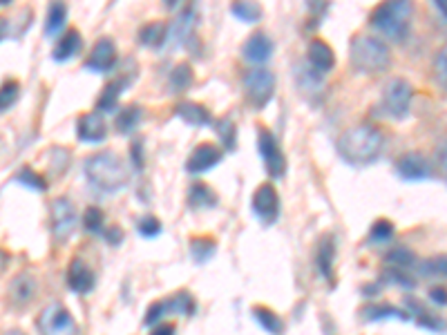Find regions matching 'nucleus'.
<instances>
[{
  "label": "nucleus",
  "mask_w": 447,
  "mask_h": 335,
  "mask_svg": "<svg viewBox=\"0 0 447 335\" xmlns=\"http://www.w3.org/2000/svg\"><path fill=\"white\" fill-rule=\"evenodd\" d=\"M338 154L352 165H369L373 161H378L385 148V137L378 128H373L369 123L356 125L352 130L340 135L335 143Z\"/></svg>",
  "instance_id": "f257e3e1"
},
{
  "label": "nucleus",
  "mask_w": 447,
  "mask_h": 335,
  "mask_svg": "<svg viewBox=\"0 0 447 335\" xmlns=\"http://www.w3.org/2000/svg\"><path fill=\"white\" fill-rule=\"evenodd\" d=\"M83 172H86L90 186L105 195H114L128 184L126 165L114 152L92 154V157H88L86 163H83Z\"/></svg>",
  "instance_id": "f03ea898"
},
{
  "label": "nucleus",
  "mask_w": 447,
  "mask_h": 335,
  "mask_svg": "<svg viewBox=\"0 0 447 335\" xmlns=\"http://www.w3.org/2000/svg\"><path fill=\"white\" fill-rule=\"evenodd\" d=\"M352 63L360 74H380L392 63V52L385 41L373 36H356L352 41Z\"/></svg>",
  "instance_id": "7ed1b4c3"
},
{
  "label": "nucleus",
  "mask_w": 447,
  "mask_h": 335,
  "mask_svg": "<svg viewBox=\"0 0 447 335\" xmlns=\"http://www.w3.org/2000/svg\"><path fill=\"white\" fill-rule=\"evenodd\" d=\"M409 16H412V5L394 0V3H382L373 9L369 22L389 41L403 43L409 32Z\"/></svg>",
  "instance_id": "20e7f679"
},
{
  "label": "nucleus",
  "mask_w": 447,
  "mask_h": 335,
  "mask_svg": "<svg viewBox=\"0 0 447 335\" xmlns=\"http://www.w3.org/2000/svg\"><path fill=\"white\" fill-rule=\"evenodd\" d=\"M412 99H414V88L409 86L405 78H394V81H389V86L382 92L380 110L389 118L403 121V118L409 116V105H412Z\"/></svg>",
  "instance_id": "39448f33"
},
{
  "label": "nucleus",
  "mask_w": 447,
  "mask_h": 335,
  "mask_svg": "<svg viewBox=\"0 0 447 335\" xmlns=\"http://www.w3.org/2000/svg\"><path fill=\"white\" fill-rule=\"evenodd\" d=\"M39 331L41 335H79L76 320L58 302L43 308V313L39 315Z\"/></svg>",
  "instance_id": "423d86ee"
},
{
  "label": "nucleus",
  "mask_w": 447,
  "mask_h": 335,
  "mask_svg": "<svg viewBox=\"0 0 447 335\" xmlns=\"http://www.w3.org/2000/svg\"><path fill=\"white\" fill-rule=\"evenodd\" d=\"M244 90H246V97L248 101L255 105V107H264L271 99H273V92H275V76L271 74L269 69H251L244 74Z\"/></svg>",
  "instance_id": "0eeeda50"
},
{
  "label": "nucleus",
  "mask_w": 447,
  "mask_h": 335,
  "mask_svg": "<svg viewBox=\"0 0 447 335\" xmlns=\"http://www.w3.org/2000/svg\"><path fill=\"white\" fill-rule=\"evenodd\" d=\"M258 152L264 161V168H267V172L275 179H280L286 172V159L277 146V139L273 137V132H269L267 128H260L258 132Z\"/></svg>",
  "instance_id": "6e6552de"
},
{
  "label": "nucleus",
  "mask_w": 447,
  "mask_h": 335,
  "mask_svg": "<svg viewBox=\"0 0 447 335\" xmlns=\"http://www.w3.org/2000/svg\"><path fill=\"white\" fill-rule=\"evenodd\" d=\"M76 228V210L67 197H58L52 203V233L58 242H67Z\"/></svg>",
  "instance_id": "1a4fd4ad"
},
{
  "label": "nucleus",
  "mask_w": 447,
  "mask_h": 335,
  "mask_svg": "<svg viewBox=\"0 0 447 335\" xmlns=\"http://www.w3.org/2000/svg\"><path fill=\"white\" fill-rule=\"evenodd\" d=\"M253 212L262 224H275L280 217V195L271 184H262L253 195Z\"/></svg>",
  "instance_id": "9d476101"
},
{
  "label": "nucleus",
  "mask_w": 447,
  "mask_h": 335,
  "mask_svg": "<svg viewBox=\"0 0 447 335\" xmlns=\"http://www.w3.org/2000/svg\"><path fill=\"white\" fill-rule=\"evenodd\" d=\"M222 157H224V150L220 146H215V143H199V146L190 152V157L186 161V170L190 175L208 172L222 161Z\"/></svg>",
  "instance_id": "9b49d317"
},
{
  "label": "nucleus",
  "mask_w": 447,
  "mask_h": 335,
  "mask_svg": "<svg viewBox=\"0 0 447 335\" xmlns=\"http://www.w3.org/2000/svg\"><path fill=\"white\" fill-rule=\"evenodd\" d=\"M396 172L405 182H422L432 175V163L425 154L420 152H407L396 161Z\"/></svg>",
  "instance_id": "f8f14e48"
},
{
  "label": "nucleus",
  "mask_w": 447,
  "mask_h": 335,
  "mask_svg": "<svg viewBox=\"0 0 447 335\" xmlns=\"http://www.w3.org/2000/svg\"><path fill=\"white\" fill-rule=\"evenodd\" d=\"M76 137L83 143H103L107 137L105 121L99 112H88L76 121Z\"/></svg>",
  "instance_id": "ddd939ff"
},
{
  "label": "nucleus",
  "mask_w": 447,
  "mask_h": 335,
  "mask_svg": "<svg viewBox=\"0 0 447 335\" xmlns=\"http://www.w3.org/2000/svg\"><path fill=\"white\" fill-rule=\"evenodd\" d=\"M94 284H96V278H94V273L92 268L86 264L83 259H72L69 261V266H67V286L74 293H81V295H86L94 289Z\"/></svg>",
  "instance_id": "4468645a"
},
{
  "label": "nucleus",
  "mask_w": 447,
  "mask_h": 335,
  "mask_svg": "<svg viewBox=\"0 0 447 335\" xmlns=\"http://www.w3.org/2000/svg\"><path fill=\"white\" fill-rule=\"evenodd\" d=\"M114 63H116V47H114V43L110 39H101L99 43L94 45L92 54L88 56L86 67L103 74V71H110L114 67Z\"/></svg>",
  "instance_id": "2eb2a0df"
},
{
  "label": "nucleus",
  "mask_w": 447,
  "mask_h": 335,
  "mask_svg": "<svg viewBox=\"0 0 447 335\" xmlns=\"http://www.w3.org/2000/svg\"><path fill=\"white\" fill-rule=\"evenodd\" d=\"M36 297V280L29 273H20L18 278H14V282L9 284V293L7 300L14 308H22L27 306Z\"/></svg>",
  "instance_id": "dca6fc26"
},
{
  "label": "nucleus",
  "mask_w": 447,
  "mask_h": 335,
  "mask_svg": "<svg viewBox=\"0 0 447 335\" xmlns=\"http://www.w3.org/2000/svg\"><path fill=\"white\" fill-rule=\"evenodd\" d=\"M273 41L267 34H253L251 39L241 47V56L246 58L248 63H267L273 56Z\"/></svg>",
  "instance_id": "f3484780"
},
{
  "label": "nucleus",
  "mask_w": 447,
  "mask_h": 335,
  "mask_svg": "<svg viewBox=\"0 0 447 335\" xmlns=\"http://www.w3.org/2000/svg\"><path fill=\"white\" fill-rule=\"evenodd\" d=\"M175 112L177 116L181 118L184 123L192 125V128H206L213 123V116H211V110L206 105H201V103H195V101H184V103H179L175 107Z\"/></svg>",
  "instance_id": "a211bd4d"
},
{
  "label": "nucleus",
  "mask_w": 447,
  "mask_h": 335,
  "mask_svg": "<svg viewBox=\"0 0 447 335\" xmlns=\"http://www.w3.org/2000/svg\"><path fill=\"white\" fill-rule=\"evenodd\" d=\"M309 63L313 69H318L320 74H327V71L335 67V54L324 41L313 39L309 43Z\"/></svg>",
  "instance_id": "6ab92c4d"
},
{
  "label": "nucleus",
  "mask_w": 447,
  "mask_h": 335,
  "mask_svg": "<svg viewBox=\"0 0 447 335\" xmlns=\"http://www.w3.org/2000/svg\"><path fill=\"white\" fill-rule=\"evenodd\" d=\"M81 47H83V36L79 29H67L63 34V39L58 41V45L54 47V61L56 63H65L69 61V58H74L79 52H81Z\"/></svg>",
  "instance_id": "aec40b11"
},
{
  "label": "nucleus",
  "mask_w": 447,
  "mask_h": 335,
  "mask_svg": "<svg viewBox=\"0 0 447 335\" xmlns=\"http://www.w3.org/2000/svg\"><path fill=\"white\" fill-rule=\"evenodd\" d=\"M333 261H335V242H333L331 235H327V237H322L320 244H318L316 266H318L322 278L329 280V282H333Z\"/></svg>",
  "instance_id": "412c9836"
},
{
  "label": "nucleus",
  "mask_w": 447,
  "mask_h": 335,
  "mask_svg": "<svg viewBox=\"0 0 447 335\" xmlns=\"http://www.w3.org/2000/svg\"><path fill=\"white\" fill-rule=\"evenodd\" d=\"M130 86V78H119V81H112L107 83V86L103 88L101 97L96 99V112H114V107L121 99V94H124V90Z\"/></svg>",
  "instance_id": "4be33fe9"
},
{
  "label": "nucleus",
  "mask_w": 447,
  "mask_h": 335,
  "mask_svg": "<svg viewBox=\"0 0 447 335\" xmlns=\"http://www.w3.org/2000/svg\"><path fill=\"white\" fill-rule=\"evenodd\" d=\"M143 118V110L139 105H126L121 107V110L116 112V118H114V128L119 135H132L135 130L139 128Z\"/></svg>",
  "instance_id": "5701e85b"
},
{
  "label": "nucleus",
  "mask_w": 447,
  "mask_h": 335,
  "mask_svg": "<svg viewBox=\"0 0 447 335\" xmlns=\"http://www.w3.org/2000/svg\"><path fill=\"white\" fill-rule=\"evenodd\" d=\"M407 304V313H409V317H416V322H418V327H422V329H429V331H434V333H443L445 331V327H443V320H439V317H434L429 310L422 306L420 302H416V300H407L405 302Z\"/></svg>",
  "instance_id": "b1692460"
},
{
  "label": "nucleus",
  "mask_w": 447,
  "mask_h": 335,
  "mask_svg": "<svg viewBox=\"0 0 447 335\" xmlns=\"http://www.w3.org/2000/svg\"><path fill=\"white\" fill-rule=\"evenodd\" d=\"M362 317L369 320V322H382V320H403V322H409L412 317H409V313L405 308H396L392 304H376V306H367L365 313H362Z\"/></svg>",
  "instance_id": "393cba45"
},
{
  "label": "nucleus",
  "mask_w": 447,
  "mask_h": 335,
  "mask_svg": "<svg viewBox=\"0 0 447 335\" xmlns=\"http://www.w3.org/2000/svg\"><path fill=\"white\" fill-rule=\"evenodd\" d=\"M195 25V9L192 7H188V9H184L181 11V14L177 16V20L173 22L171 27H168V36H166V41H184V39H188V34H190V27Z\"/></svg>",
  "instance_id": "a878e982"
},
{
  "label": "nucleus",
  "mask_w": 447,
  "mask_h": 335,
  "mask_svg": "<svg viewBox=\"0 0 447 335\" xmlns=\"http://www.w3.org/2000/svg\"><path fill=\"white\" fill-rule=\"evenodd\" d=\"M253 317H255L258 324L267 333H271V335H282L284 333L282 317L277 313H273V310L267 308V306H255V308H253Z\"/></svg>",
  "instance_id": "bb28decb"
},
{
  "label": "nucleus",
  "mask_w": 447,
  "mask_h": 335,
  "mask_svg": "<svg viewBox=\"0 0 447 335\" xmlns=\"http://www.w3.org/2000/svg\"><path fill=\"white\" fill-rule=\"evenodd\" d=\"M188 206L190 208H215L217 195L206 184H192L188 190Z\"/></svg>",
  "instance_id": "cd10ccee"
},
{
  "label": "nucleus",
  "mask_w": 447,
  "mask_h": 335,
  "mask_svg": "<svg viewBox=\"0 0 447 335\" xmlns=\"http://www.w3.org/2000/svg\"><path fill=\"white\" fill-rule=\"evenodd\" d=\"M166 306H168V313H181V315H195V310H197L195 297H192L188 291H179L173 297H168Z\"/></svg>",
  "instance_id": "c85d7f7f"
},
{
  "label": "nucleus",
  "mask_w": 447,
  "mask_h": 335,
  "mask_svg": "<svg viewBox=\"0 0 447 335\" xmlns=\"http://www.w3.org/2000/svg\"><path fill=\"white\" fill-rule=\"evenodd\" d=\"M166 36H168V27L164 22H148V25H143L139 29V41L146 47H161L166 43Z\"/></svg>",
  "instance_id": "c756f323"
},
{
  "label": "nucleus",
  "mask_w": 447,
  "mask_h": 335,
  "mask_svg": "<svg viewBox=\"0 0 447 335\" xmlns=\"http://www.w3.org/2000/svg\"><path fill=\"white\" fill-rule=\"evenodd\" d=\"M217 253V242L211 237H197L190 242V257L197 261V264H206L208 259Z\"/></svg>",
  "instance_id": "7c9ffc66"
},
{
  "label": "nucleus",
  "mask_w": 447,
  "mask_h": 335,
  "mask_svg": "<svg viewBox=\"0 0 447 335\" xmlns=\"http://www.w3.org/2000/svg\"><path fill=\"white\" fill-rule=\"evenodd\" d=\"M65 18H67V7L63 3H52L50 9H47V20H45V34L56 36L65 25Z\"/></svg>",
  "instance_id": "2f4dec72"
},
{
  "label": "nucleus",
  "mask_w": 447,
  "mask_h": 335,
  "mask_svg": "<svg viewBox=\"0 0 447 335\" xmlns=\"http://www.w3.org/2000/svg\"><path fill=\"white\" fill-rule=\"evenodd\" d=\"M192 86V67L188 63H179L175 65V69L171 71V90L175 94L186 92Z\"/></svg>",
  "instance_id": "473e14b6"
},
{
  "label": "nucleus",
  "mask_w": 447,
  "mask_h": 335,
  "mask_svg": "<svg viewBox=\"0 0 447 335\" xmlns=\"http://www.w3.org/2000/svg\"><path fill=\"white\" fill-rule=\"evenodd\" d=\"M396 235V228L389 219H378L373 221V226L369 228V242L371 244H385Z\"/></svg>",
  "instance_id": "72a5a7b5"
},
{
  "label": "nucleus",
  "mask_w": 447,
  "mask_h": 335,
  "mask_svg": "<svg viewBox=\"0 0 447 335\" xmlns=\"http://www.w3.org/2000/svg\"><path fill=\"white\" fill-rule=\"evenodd\" d=\"M385 259H387V264H392L398 271H407L409 266L416 264V255L409 248H394V250H389Z\"/></svg>",
  "instance_id": "f704fd0d"
},
{
  "label": "nucleus",
  "mask_w": 447,
  "mask_h": 335,
  "mask_svg": "<svg viewBox=\"0 0 447 335\" xmlns=\"http://www.w3.org/2000/svg\"><path fill=\"white\" fill-rule=\"evenodd\" d=\"M14 182L22 184V186H27V188H34V190H39V193H43V190H47V182H45V177L39 175L36 170H32V168H22V170L16 175Z\"/></svg>",
  "instance_id": "c9c22d12"
},
{
  "label": "nucleus",
  "mask_w": 447,
  "mask_h": 335,
  "mask_svg": "<svg viewBox=\"0 0 447 335\" xmlns=\"http://www.w3.org/2000/svg\"><path fill=\"white\" fill-rule=\"evenodd\" d=\"M233 16H237L244 22H258L262 18V7L258 3H235L231 7Z\"/></svg>",
  "instance_id": "e433bc0d"
},
{
  "label": "nucleus",
  "mask_w": 447,
  "mask_h": 335,
  "mask_svg": "<svg viewBox=\"0 0 447 335\" xmlns=\"http://www.w3.org/2000/svg\"><path fill=\"white\" fill-rule=\"evenodd\" d=\"M83 228L92 235H103V212L96 206H90L83 212Z\"/></svg>",
  "instance_id": "4c0bfd02"
},
{
  "label": "nucleus",
  "mask_w": 447,
  "mask_h": 335,
  "mask_svg": "<svg viewBox=\"0 0 447 335\" xmlns=\"http://www.w3.org/2000/svg\"><path fill=\"white\" fill-rule=\"evenodd\" d=\"M382 282L385 284H396V286H401V289H405V291H412L416 286V280L409 278L407 271H398V268L385 271L382 273Z\"/></svg>",
  "instance_id": "58836bf2"
},
{
  "label": "nucleus",
  "mask_w": 447,
  "mask_h": 335,
  "mask_svg": "<svg viewBox=\"0 0 447 335\" xmlns=\"http://www.w3.org/2000/svg\"><path fill=\"white\" fill-rule=\"evenodd\" d=\"M217 135L222 137V143L226 146V150H235V143H237V128L231 118H222V121H217Z\"/></svg>",
  "instance_id": "ea45409f"
},
{
  "label": "nucleus",
  "mask_w": 447,
  "mask_h": 335,
  "mask_svg": "<svg viewBox=\"0 0 447 335\" xmlns=\"http://www.w3.org/2000/svg\"><path fill=\"white\" fill-rule=\"evenodd\" d=\"M18 94H20V86L16 81H7L3 88H0V114L7 112L11 105L18 101Z\"/></svg>",
  "instance_id": "a19ab883"
},
{
  "label": "nucleus",
  "mask_w": 447,
  "mask_h": 335,
  "mask_svg": "<svg viewBox=\"0 0 447 335\" xmlns=\"http://www.w3.org/2000/svg\"><path fill=\"white\" fill-rule=\"evenodd\" d=\"M137 231H139V235H143V237H156L161 233V221L154 217V214H146V217H141L139 219V224H137Z\"/></svg>",
  "instance_id": "79ce46f5"
},
{
  "label": "nucleus",
  "mask_w": 447,
  "mask_h": 335,
  "mask_svg": "<svg viewBox=\"0 0 447 335\" xmlns=\"http://www.w3.org/2000/svg\"><path fill=\"white\" fill-rule=\"evenodd\" d=\"M420 273L422 275H441V278H445V255H436L427 261H422Z\"/></svg>",
  "instance_id": "37998d69"
},
{
  "label": "nucleus",
  "mask_w": 447,
  "mask_h": 335,
  "mask_svg": "<svg viewBox=\"0 0 447 335\" xmlns=\"http://www.w3.org/2000/svg\"><path fill=\"white\" fill-rule=\"evenodd\" d=\"M168 313V306H166V300L164 302H154L150 304L148 313H146V320H143V324L146 327H152V324H159V320Z\"/></svg>",
  "instance_id": "c03bdc74"
},
{
  "label": "nucleus",
  "mask_w": 447,
  "mask_h": 335,
  "mask_svg": "<svg viewBox=\"0 0 447 335\" xmlns=\"http://www.w3.org/2000/svg\"><path fill=\"white\" fill-rule=\"evenodd\" d=\"M130 157H132V163H135L137 170H143V143H141V141L132 143V148H130Z\"/></svg>",
  "instance_id": "a18cd8bd"
},
{
  "label": "nucleus",
  "mask_w": 447,
  "mask_h": 335,
  "mask_svg": "<svg viewBox=\"0 0 447 335\" xmlns=\"http://www.w3.org/2000/svg\"><path fill=\"white\" fill-rule=\"evenodd\" d=\"M105 242L110 244V246H119L121 242H124V231L121 228H116V226H112V228H107L105 231Z\"/></svg>",
  "instance_id": "49530a36"
},
{
  "label": "nucleus",
  "mask_w": 447,
  "mask_h": 335,
  "mask_svg": "<svg viewBox=\"0 0 447 335\" xmlns=\"http://www.w3.org/2000/svg\"><path fill=\"white\" fill-rule=\"evenodd\" d=\"M429 297H432V302L436 304L439 308H445L447 297H445V289H443V286H436V289H432L429 291Z\"/></svg>",
  "instance_id": "de8ad7c7"
},
{
  "label": "nucleus",
  "mask_w": 447,
  "mask_h": 335,
  "mask_svg": "<svg viewBox=\"0 0 447 335\" xmlns=\"http://www.w3.org/2000/svg\"><path fill=\"white\" fill-rule=\"evenodd\" d=\"M436 78L441 81V88L445 90V50L436 54Z\"/></svg>",
  "instance_id": "09e8293b"
},
{
  "label": "nucleus",
  "mask_w": 447,
  "mask_h": 335,
  "mask_svg": "<svg viewBox=\"0 0 447 335\" xmlns=\"http://www.w3.org/2000/svg\"><path fill=\"white\" fill-rule=\"evenodd\" d=\"M150 335H175V324H159L152 329Z\"/></svg>",
  "instance_id": "8fccbe9b"
},
{
  "label": "nucleus",
  "mask_w": 447,
  "mask_h": 335,
  "mask_svg": "<svg viewBox=\"0 0 447 335\" xmlns=\"http://www.w3.org/2000/svg\"><path fill=\"white\" fill-rule=\"evenodd\" d=\"M7 34H9V20L0 16V41H3Z\"/></svg>",
  "instance_id": "3c124183"
},
{
  "label": "nucleus",
  "mask_w": 447,
  "mask_h": 335,
  "mask_svg": "<svg viewBox=\"0 0 447 335\" xmlns=\"http://www.w3.org/2000/svg\"><path fill=\"white\" fill-rule=\"evenodd\" d=\"M7 261H9V255L5 253V250H0V273L5 271V266H7Z\"/></svg>",
  "instance_id": "603ef678"
},
{
  "label": "nucleus",
  "mask_w": 447,
  "mask_h": 335,
  "mask_svg": "<svg viewBox=\"0 0 447 335\" xmlns=\"http://www.w3.org/2000/svg\"><path fill=\"white\" fill-rule=\"evenodd\" d=\"M380 293V289L376 284H369V286H365V295H378Z\"/></svg>",
  "instance_id": "864d4df0"
},
{
  "label": "nucleus",
  "mask_w": 447,
  "mask_h": 335,
  "mask_svg": "<svg viewBox=\"0 0 447 335\" xmlns=\"http://www.w3.org/2000/svg\"><path fill=\"white\" fill-rule=\"evenodd\" d=\"M436 7H439V11H441V16L445 18V0H439V3H436Z\"/></svg>",
  "instance_id": "5fc2aeb1"
},
{
  "label": "nucleus",
  "mask_w": 447,
  "mask_h": 335,
  "mask_svg": "<svg viewBox=\"0 0 447 335\" xmlns=\"http://www.w3.org/2000/svg\"><path fill=\"white\" fill-rule=\"evenodd\" d=\"M3 335H25L22 331H18V329H11V331H5Z\"/></svg>",
  "instance_id": "6e6d98bb"
}]
</instances>
